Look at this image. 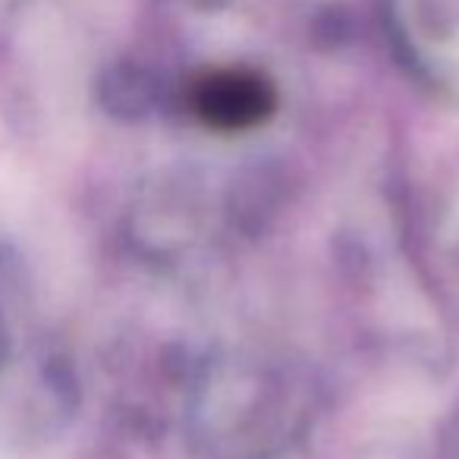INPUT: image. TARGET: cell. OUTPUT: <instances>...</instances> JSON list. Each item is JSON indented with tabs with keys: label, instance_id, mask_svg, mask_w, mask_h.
I'll return each instance as SVG.
<instances>
[{
	"label": "cell",
	"instance_id": "6da1fadb",
	"mask_svg": "<svg viewBox=\"0 0 459 459\" xmlns=\"http://www.w3.org/2000/svg\"><path fill=\"white\" fill-rule=\"evenodd\" d=\"M268 101V89L255 76H243V73H217L204 79L195 91L202 117L217 126H249L262 120Z\"/></svg>",
	"mask_w": 459,
	"mask_h": 459
}]
</instances>
